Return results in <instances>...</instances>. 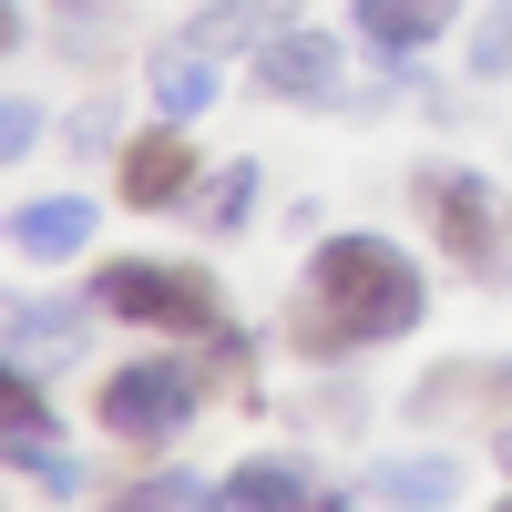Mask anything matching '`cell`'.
I'll use <instances>...</instances> for the list:
<instances>
[{
    "mask_svg": "<svg viewBox=\"0 0 512 512\" xmlns=\"http://www.w3.org/2000/svg\"><path fill=\"white\" fill-rule=\"evenodd\" d=\"M175 502H216L205 482H185V472H154V482H134L123 492V512H175Z\"/></svg>",
    "mask_w": 512,
    "mask_h": 512,
    "instance_id": "2e32d148",
    "label": "cell"
},
{
    "mask_svg": "<svg viewBox=\"0 0 512 512\" xmlns=\"http://www.w3.org/2000/svg\"><path fill=\"white\" fill-rule=\"evenodd\" d=\"M93 308L134 318V328H175V338H205V349H226L236 318L216 308V287H205L195 267H175V256H123V267L93 277Z\"/></svg>",
    "mask_w": 512,
    "mask_h": 512,
    "instance_id": "7a4b0ae2",
    "label": "cell"
},
{
    "mask_svg": "<svg viewBox=\"0 0 512 512\" xmlns=\"http://www.w3.org/2000/svg\"><path fill=\"white\" fill-rule=\"evenodd\" d=\"M185 185H195L185 134H134L123 144V205H185Z\"/></svg>",
    "mask_w": 512,
    "mask_h": 512,
    "instance_id": "9c48e42d",
    "label": "cell"
},
{
    "mask_svg": "<svg viewBox=\"0 0 512 512\" xmlns=\"http://www.w3.org/2000/svg\"><path fill=\"white\" fill-rule=\"evenodd\" d=\"M472 72H512V11H482V41H472Z\"/></svg>",
    "mask_w": 512,
    "mask_h": 512,
    "instance_id": "ac0fdd59",
    "label": "cell"
},
{
    "mask_svg": "<svg viewBox=\"0 0 512 512\" xmlns=\"http://www.w3.org/2000/svg\"><path fill=\"white\" fill-rule=\"evenodd\" d=\"M359 41L369 52H431V41L461 21V0H359Z\"/></svg>",
    "mask_w": 512,
    "mask_h": 512,
    "instance_id": "ba28073f",
    "label": "cell"
},
{
    "mask_svg": "<svg viewBox=\"0 0 512 512\" xmlns=\"http://www.w3.org/2000/svg\"><path fill=\"white\" fill-rule=\"evenodd\" d=\"M502 472H512V431H502Z\"/></svg>",
    "mask_w": 512,
    "mask_h": 512,
    "instance_id": "7402d4cb",
    "label": "cell"
},
{
    "mask_svg": "<svg viewBox=\"0 0 512 512\" xmlns=\"http://www.w3.org/2000/svg\"><path fill=\"white\" fill-rule=\"evenodd\" d=\"M420 216H431V236L461 256L472 277H502V226H492V185L472 175V164H431L420 175Z\"/></svg>",
    "mask_w": 512,
    "mask_h": 512,
    "instance_id": "277c9868",
    "label": "cell"
},
{
    "mask_svg": "<svg viewBox=\"0 0 512 512\" xmlns=\"http://www.w3.org/2000/svg\"><path fill=\"white\" fill-rule=\"evenodd\" d=\"M195 420V369H175V359H134V369H113L103 379V431L113 441H175Z\"/></svg>",
    "mask_w": 512,
    "mask_h": 512,
    "instance_id": "3957f363",
    "label": "cell"
},
{
    "mask_svg": "<svg viewBox=\"0 0 512 512\" xmlns=\"http://www.w3.org/2000/svg\"><path fill=\"white\" fill-rule=\"evenodd\" d=\"M216 502L226 512H297V502H318V482H308V461H236L216 482Z\"/></svg>",
    "mask_w": 512,
    "mask_h": 512,
    "instance_id": "30bf717a",
    "label": "cell"
},
{
    "mask_svg": "<svg viewBox=\"0 0 512 512\" xmlns=\"http://www.w3.org/2000/svg\"><path fill=\"white\" fill-rule=\"evenodd\" d=\"M11 246L21 256H82V246H93V205H82V195H41V205L11 216Z\"/></svg>",
    "mask_w": 512,
    "mask_h": 512,
    "instance_id": "8fae6325",
    "label": "cell"
},
{
    "mask_svg": "<svg viewBox=\"0 0 512 512\" xmlns=\"http://www.w3.org/2000/svg\"><path fill=\"white\" fill-rule=\"evenodd\" d=\"M256 82L277 103H338V41L328 31H267L256 41Z\"/></svg>",
    "mask_w": 512,
    "mask_h": 512,
    "instance_id": "8992f818",
    "label": "cell"
},
{
    "mask_svg": "<svg viewBox=\"0 0 512 512\" xmlns=\"http://www.w3.org/2000/svg\"><path fill=\"white\" fill-rule=\"evenodd\" d=\"M205 216H216L226 236H236V226L256 216V164H226V175H216V205H205Z\"/></svg>",
    "mask_w": 512,
    "mask_h": 512,
    "instance_id": "9a60e30c",
    "label": "cell"
},
{
    "mask_svg": "<svg viewBox=\"0 0 512 512\" xmlns=\"http://www.w3.org/2000/svg\"><path fill=\"white\" fill-rule=\"evenodd\" d=\"M420 420H451V410H512V359H461V369H431L410 390Z\"/></svg>",
    "mask_w": 512,
    "mask_h": 512,
    "instance_id": "52a82bcc",
    "label": "cell"
},
{
    "mask_svg": "<svg viewBox=\"0 0 512 512\" xmlns=\"http://www.w3.org/2000/svg\"><path fill=\"white\" fill-rule=\"evenodd\" d=\"M369 492L379 502H461V461H379Z\"/></svg>",
    "mask_w": 512,
    "mask_h": 512,
    "instance_id": "5bb4252c",
    "label": "cell"
},
{
    "mask_svg": "<svg viewBox=\"0 0 512 512\" xmlns=\"http://www.w3.org/2000/svg\"><path fill=\"white\" fill-rule=\"evenodd\" d=\"M52 431H62V420H52V400H41L21 369H0V461H21L41 492H82V461H72Z\"/></svg>",
    "mask_w": 512,
    "mask_h": 512,
    "instance_id": "5b68a950",
    "label": "cell"
},
{
    "mask_svg": "<svg viewBox=\"0 0 512 512\" xmlns=\"http://www.w3.org/2000/svg\"><path fill=\"white\" fill-rule=\"evenodd\" d=\"M0 338H21V297H0Z\"/></svg>",
    "mask_w": 512,
    "mask_h": 512,
    "instance_id": "44dd1931",
    "label": "cell"
},
{
    "mask_svg": "<svg viewBox=\"0 0 512 512\" xmlns=\"http://www.w3.org/2000/svg\"><path fill=\"white\" fill-rule=\"evenodd\" d=\"M297 11H287V0H205V11H195V41H205V52H246V41H267V31H287Z\"/></svg>",
    "mask_w": 512,
    "mask_h": 512,
    "instance_id": "7c38bea8",
    "label": "cell"
},
{
    "mask_svg": "<svg viewBox=\"0 0 512 512\" xmlns=\"http://www.w3.org/2000/svg\"><path fill=\"white\" fill-rule=\"evenodd\" d=\"M21 31H31V21H21V0H0V52H21Z\"/></svg>",
    "mask_w": 512,
    "mask_h": 512,
    "instance_id": "ffe728a7",
    "label": "cell"
},
{
    "mask_svg": "<svg viewBox=\"0 0 512 512\" xmlns=\"http://www.w3.org/2000/svg\"><path fill=\"white\" fill-rule=\"evenodd\" d=\"M31 134H41V103L0 93V164H11V154H31Z\"/></svg>",
    "mask_w": 512,
    "mask_h": 512,
    "instance_id": "e0dca14e",
    "label": "cell"
},
{
    "mask_svg": "<svg viewBox=\"0 0 512 512\" xmlns=\"http://www.w3.org/2000/svg\"><path fill=\"white\" fill-rule=\"evenodd\" d=\"M410 328H420V267L390 236H328L308 256V287L287 308V338L308 359H349V349H379V338H410Z\"/></svg>",
    "mask_w": 512,
    "mask_h": 512,
    "instance_id": "6da1fadb",
    "label": "cell"
},
{
    "mask_svg": "<svg viewBox=\"0 0 512 512\" xmlns=\"http://www.w3.org/2000/svg\"><path fill=\"white\" fill-rule=\"evenodd\" d=\"M154 103L164 113H205V103H216V52H205V41H185V52H154Z\"/></svg>",
    "mask_w": 512,
    "mask_h": 512,
    "instance_id": "4fadbf2b",
    "label": "cell"
},
{
    "mask_svg": "<svg viewBox=\"0 0 512 512\" xmlns=\"http://www.w3.org/2000/svg\"><path fill=\"white\" fill-rule=\"evenodd\" d=\"M62 21H72V31H62V41H72V52H113V31H103L113 11H62Z\"/></svg>",
    "mask_w": 512,
    "mask_h": 512,
    "instance_id": "d6986e66",
    "label": "cell"
}]
</instances>
